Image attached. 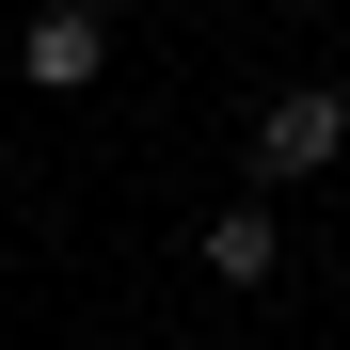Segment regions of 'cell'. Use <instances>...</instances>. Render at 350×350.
<instances>
[{
	"label": "cell",
	"instance_id": "1",
	"mask_svg": "<svg viewBox=\"0 0 350 350\" xmlns=\"http://www.w3.org/2000/svg\"><path fill=\"white\" fill-rule=\"evenodd\" d=\"M319 159H350V96L334 80H286L255 111V175H319Z\"/></svg>",
	"mask_w": 350,
	"mask_h": 350
},
{
	"label": "cell",
	"instance_id": "2",
	"mask_svg": "<svg viewBox=\"0 0 350 350\" xmlns=\"http://www.w3.org/2000/svg\"><path fill=\"white\" fill-rule=\"evenodd\" d=\"M271 271H286L271 207H223V223H207V286H271Z\"/></svg>",
	"mask_w": 350,
	"mask_h": 350
},
{
	"label": "cell",
	"instance_id": "3",
	"mask_svg": "<svg viewBox=\"0 0 350 350\" xmlns=\"http://www.w3.org/2000/svg\"><path fill=\"white\" fill-rule=\"evenodd\" d=\"M16 64L64 96V80H96V64H111V32H96V16H32V48H16Z\"/></svg>",
	"mask_w": 350,
	"mask_h": 350
}]
</instances>
